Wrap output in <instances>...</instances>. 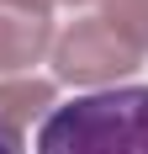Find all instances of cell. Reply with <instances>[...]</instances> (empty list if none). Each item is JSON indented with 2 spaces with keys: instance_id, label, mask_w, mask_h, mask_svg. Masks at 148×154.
I'll list each match as a JSON object with an SVG mask.
<instances>
[{
  "instance_id": "obj_5",
  "label": "cell",
  "mask_w": 148,
  "mask_h": 154,
  "mask_svg": "<svg viewBox=\"0 0 148 154\" xmlns=\"http://www.w3.org/2000/svg\"><path fill=\"white\" fill-rule=\"evenodd\" d=\"M101 21L138 53H148V0H101Z\"/></svg>"
},
{
  "instance_id": "obj_3",
  "label": "cell",
  "mask_w": 148,
  "mask_h": 154,
  "mask_svg": "<svg viewBox=\"0 0 148 154\" xmlns=\"http://www.w3.org/2000/svg\"><path fill=\"white\" fill-rule=\"evenodd\" d=\"M43 53H53V21L43 11H21V5H0V69H27Z\"/></svg>"
},
{
  "instance_id": "obj_4",
  "label": "cell",
  "mask_w": 148,
  "mask_h": 154,
  "mask_svg": "<svg viewBox=\"0 0 148 154\" xmlns=\"http://www.w3.org/2000/svg\"><path fill=\"white\" fill-rule=\"evenodd\" d=\"M53 106V80H0V133H16L37 122Z\"/></svg>"
},
{
  "instance_id": "obj_1",
  "label": "cell",
  "mask_w": 148,
  "mask_h": 154,
  "mask_svg": "<svg viewBox=\"0 0 148 154\" xmlns=\"http://www.w3.org/2000/svg\"><path fill=\"white\" fill-rule=\"evenodd\" d=\"M37 154H148V85L53 106L37 133Z\"/></svg>"
},
{
  "instance_id": "obj_6",
  "label": "cell",
  "mask_w": 148,
  "mask_h": 154,
  "mask_svg": "<svg viewBox=\"0 0 148 154\" xmlns=\"http://www.w3.org/2000/svg\"><path fill=\"white\" fill-rule=\"evenodd\" d=\"M0 5H21V11H43V16H48L58 0H0Z\"/></svg>"
},
{
  "instance_id": "obj_2",
  "label": "cell",
  "mask_w": 148,
  "mask_h": 154,
  "mask_svg": "<svg viewBox=\"0 0 148 154\" xmlns=\"http://www.w3.org/2000/svg\"><path fill=\"white\" fill-rule=\"evenodd\" d=\"M138 64H143V53L127 37H117L101 16H85V21H74L69 32L53 37V69L69 85H117Z\"/></svg>"
},
{
  "instance_id": "obj_7",
  "label": "cell",
  "mask_w": 148,
  "mask_h": 154,
  "mask_svg": "<svg viewBox=\"0 0 148 154\" xmlns=\"http://www.w3.org/2000/svg\"><path fill=\"white\" fill-rule=\"evenodd\" d=\"M0 154H21V138L16 133H0Z\"/></svg>"
},
{
  "instance_id": "obj_8",
  "label": "cell",
  "mask_w": 148,
  "mask_h": 154,
  "mask_svg": "<svg viewBox=\"0 0 148 154\" xmlns=\"http://www.w3.org/2000/svg\"><path fill=\"white\" fill-rule=\"evenodd\" d=\"M58 5H85V0H58Z\"/></svg>"
}]
</instances>
